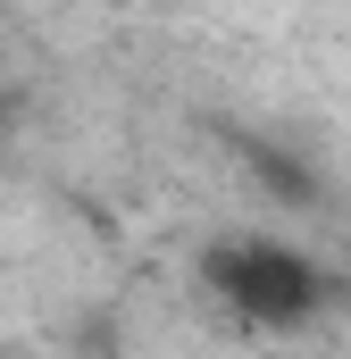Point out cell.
I'll use <instances>...</instances> for the list:
<instances>
[{
    "mask_svg": "<svg viewBox=\"0 0 351 359\" xmlns=\"http://www.w3.org/2000/svg\"><path fill=\"white\" fill-rule=\"evenodd\" d=\"M201 292H209L226 318L260 326V334H301V326L335 301V268H326L310 243H293V234L234 226V234H218V243L201 251Z\"/></svg>",
    "mask_w": 351,
    "mask_h": 359,
    "instance_id": "6da1fadb",
    "label": "cell"
}]
</instances>
